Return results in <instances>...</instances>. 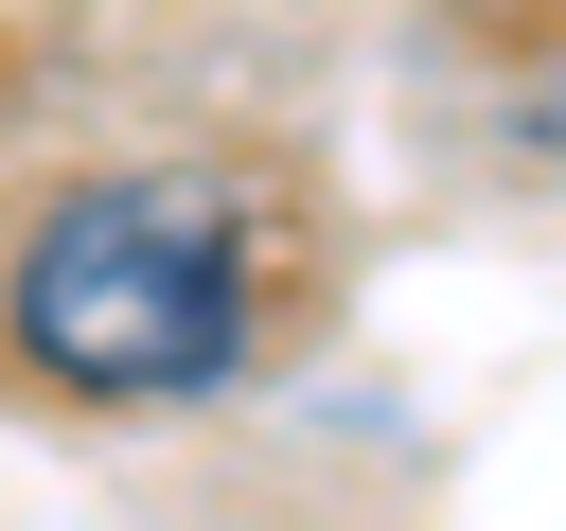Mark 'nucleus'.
<instances>
[{
	"label": "nucleus",
	"instance_id": "obj_1",
	"mask_svg": "<svg viewBox=\"0 0 566 531\" xmlns=\"http://www.w3.org/2000/svg\"><path fill=\"white\" fill-rule=\"evenodd\" d=\"M0 354L88 407V425H159V407H212L248 389L265 354V248L212 177L177 159H106V177H53L0 248Z\"/></svg>",
	"mask_w": 566,
	"mask_h": 531
}]
</instances>
